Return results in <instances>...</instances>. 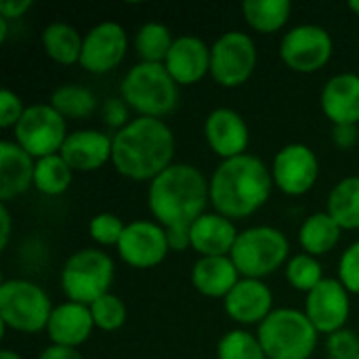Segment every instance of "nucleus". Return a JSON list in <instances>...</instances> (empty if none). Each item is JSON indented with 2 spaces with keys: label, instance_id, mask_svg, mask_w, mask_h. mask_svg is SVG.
Returning a JSON list of instances; mask_svg holds the SVG:
<instances>
[{
  "label": "nucleus",
  "instance_id": "1",
  "mask_svg": "<svg viewBox=\"0 0 359 359\" xmlns=\"http://www.w3.org/2000/svg\"><path fill=\"white\" fill-rule=\"evenodd\" d=\"M210 206L208 177L194 164L175 162L147 187L151 219L166 229L170 252L189 248V227Z\"/></svg>",
  "mask_w": 359,
  "mask_h": 359
},
{
  "label": "nucleus",
  "instance_id": "2",
  "mask_svg": "<svg viewBox=\"0 0 359 359\" xmlns=\"http://www.w3.org/2000/svg\"><path fill=\"white\" fill-rule=\"evenodd\" d=\"M177 141L166 120L133 118L122 130L114 133L111 166L124 179L151 183L175 164Z\"/></svg>",
  "mask_w": 359,
  "mask_h": 359
},
{
  "label": "nucleus",
  "instance_id": "3",
  "mask_svg": "<svg viewBox=\"0 0 359 359\" xmlns=\"http://www.w3.org/2000/svg\"><path fill=\"white\" fill-rule=\"evenodd\" d=\"M208 183L210 208L231 221H244L257 215L276 189L271 168L255 154L219 162Z\"/></svg>",
  "mask_w": 359,
  "mask_h": 359
},
{
  "label": "nucleus",
  "instance_id": "4",
  "mask_svg": "<svg viewBox=\"0 0 359 359\" xmlns=\"http://www.w3.org/2000/svg\"><path fill=\"white\" fill-rule=\"evenodd\" d=\"M179 84L164 63H135L120 82V97L141 118L164 120L179 105Z\"/></svg>",
  "mask_w": 359,
  "mask_h": 359
},
{
  "label": "nucleus",
  "instance_id": "5",
  "mask_svg": "<svg viewBox=\"0 0 359 359\" xmlns=\"http://www.w3.org/2000/svg\"><path fill=\"white\" fill-rule=\"evenodd\" d=\"M257 337L267 359H311L320 343L316 326L303 309L294 307L273 309L257 328Z\"/></svg>",
  "mask_w": 359,
  "mask_h": 359
},
{
  "label": "nucleus",
  "instance_id": "6",
  "mask_svg": "<svg viewBox=\"0 0 359 359\" xmlns=\"http://www.w3.org/2000/svg\"><path fill=\"white\" fill-rule=\"evenodd\" d=\"M229 257L242 278L265 280L284 269L292 255L290 242L282 229L273 225H252L240 231Z\"/></svg>",
  "mask_w": 359,
  "mask_h": 359
},
{
  "label": "nucleus",
  "instance_id": "7",
  "mask_svg": "<svg viewBox=\"0 0 359 359\" xmlns=\"http://www.w3.org/2000/svg\"><path fill=\"white\" fill-rule=\"evenodd\" d=\"M116 263L103 248H80L72 252L59 273V284L65 301L93 305L97 299L111 292Z\"/></svg>",
  "mask_w": 359,
  "mask_h": 359
},
{
  "label": "nucleus",
  "instance_id": "8",
  "mask_svg": "<svg viewBox=\"0 0 359 359\" xmlns=\"http://www.w3.org/2000/svg\"><path fill=\"white\" fill-rule=\"evenodd\" d=\"M53 309L46 290L32 280L8 278L0 286V324L4 332H46Z\"/></svg>",
  "mask_w": 359,
  "mask_h": 359
},
{
  "label": "nucleus",
  "instance_id": "9",
  "mask_svg": "<svg viewBox=\"0 0 359 359\" xmlns=\"http://www.w3.org/2000/svg\"><path fill=\"white\" fill-rule=\"evenodd\" d=\"M259 61L257 42L242 29H229L210 44V78L223 88L246 84Z\"/></svg>",
  "mask_w": 359,
  "mask_h": 359
},
{
  "label": "nucleus",
  "instance_id": "10",
  "mask_svg": "<svg viewBox=\"0 0 359 359\" xmlns=\"http://www.w3.org/2000/svg\"><path fill=\"white\" fill-rule=\"evenodd\" d=\"M67 135V120L50 103L27 105L23 118L13 128V141L34 160L59 154Z\"/></svg>",
  "mask_w": 359,
  "mask_h": 359
},
{
  "label": "nucleus",
  "instance_id": "11",
  "mask_svg": "<svg viewBox=\"0 0 359 359\" xmlns=\"http://www.w3.org/2000/svg\"><path fill=\"white\" fill-rule=\"evenodd\" d=\"M334 53L330 32L318 23H301L290 27L278 46L282 63L294 74H316L324 69Z\"/></svg>",
  "mask_w": 359,
  "mask_h": 359
},
{
  "label": "nucleus",
  "instance_id": "12",
  "mask_svg": "<svg viewBox=\"0 0 359 359\" xmlns=\"http://www.w3.org/2000/svg\"><path fill=\"white\" fill-rule=\"evenodd\" d=\"M271 179L278 191L290 198L309 194L320 179V158L305 143L284 145L271 162Z\"/></svg>",
  "mask_w": 359,
  "mask_h": 359
},
{
  "label": "nucleus",
  "instance_id": "13",
  "mask_svg": "<svg viewBox=\"0 0 359 359\" xmlns=\"http://www.w3.org/2000/svg\"><path fill=\"white\" fill-rule=\"evenodd\" d=\"M118 257L133 269H154L164 263L170 252L166 229L154 219H135L126 223V229L116 246Z\"/></svg>",
  "mask_w": 359,
  "mask_h": 359
},
{
  "label": "nucleus",
  "instance_id": "14",
  "mask_svg": "<svg viewBox=\"0 0 359 359\" xmlns=\"http://www.w3.org/2000/svg\"><path fill=\"white\" fill-rule=\"evenodd\" d=\"M128 32L118 21H101L84 34L80 67L88 74L114 72L128 53Z\"/></svg>",
  "mask_w": 359,
  "mask_h": 359
},
{
  "label": "nucleus",
  "instance_id": "15",
  "mask_svg": "<svg viewBox=\"0 0 359 359\" xmlns=\"http://www.w3.org/2000/svg\"><path fill=\"white\" fill-rule=\"evenodd\" d=\"M305 316L324 337L343 328L351 318V294L339 278H324L309 294H305Z\"/></svg>",
  "mask_w": 359,
  "mask_h": 359
},
{
  "label": "nucleus",
  "instance_id": "16",
  "mask_svg": "<svg viewBox=\"0 0 359 359\" xmlns=\"http://www.w3.org/2000/svg\"><path fill=\"white\" fill-rule=\"evenodd\" d=\"M204 139L210 151L223 162L248 154L250 128L240 111L231 107H217L204 120Z\"/></svg>",
  "mask_w": 359,
  "mask_h": 359
},
{
  "label": "nucleus",
  "instance_id": "17",
  "mask_svg": "<svg viewBox=\"0 0 359 359\" xmlns=\"http://www.w3.org/2000/svg\"><path fill=\"white\" fill-rule=\"evenodd\" d=\"M223 309L231 322H236L242 328L261 326L273 307V292L265 284V280H250L242 278L233 290L223 299Z\"/></svg>",
  "mask_w": 359,
  "mask_h": 359
},
{
  "label": "nucleus",
  "instance_id": "18",
  "mask_svg": "<svg viewBox=\"0 0 359 359\" xmlns=\"http://www.w3.org/2000/svg\"><path fill=\"white\" fill-rule=\"evenodd\" d=\"M164 67L179 86H194L210 76V44L194 34L177 36Z\"/></svg>",
  "mask_w": 359,
  "mask_h": 359
},
{
  "label": "nucleus",
  "instance_id": "19",
  "mask_svg": "<svg viewBox=\"0 0 359 359\" xmlns=\"http://www.w3.org/2000/svg\"><path fill=\"white\" fill-rule=\"evenodd\" d=\"M59 154L74 172H95L111 162L114 135L99 128H78L67 135Z\"/></svg>",
  "mask_w": 359,
  "mask_h": 359
},
{
  "label": "nucleus",
  "instance_id": "20",
  "mask_svg": "<svg viewBox=\"0 0 359 359\" xmlns=\"http://www.w3.org/2000/svg\"><path fill=\"white\" fill-rule=\"evenodd\" d=\"M238 236L236 221L208 210L189 227V248L198 257H229Z\"/></svg>",
  "mask_w": 359,
  "mask_h": 359
},
{
  "label": "nucleus",
  "instance_id": "21",
  "mask_svg": "<svg viewBox=\"0 0 359 359\" xmlns=\"http://www.w3.org/2000/svg\"><path fill=\"white\" fill-rule=\"evenodd\" d=\"M93 330L97 328H95L88 305L65 301V303L55 305L48 326H46V337L50 345L78 349L90 339Z\"/></svg>",
  "mask_w": 359,
  "mask_h": 359
},
{
  "label": "nucleus",
  "instance_id": "22",
  "mask_svg": "<svg viewBox=\"0 0 359 359\" xmlns=\"http://www.w3.org/2000/svg\"><path fill=\"white\" fill-rule=\"evenodd\" d=\"M324 116L334 124L359 126V74L341 72L326 80L320 93Z\"/></svg>",
  "mask_w": 359,
  "mask_h": 359
},
{
  "label": "nucleus",
  "instance_id": "23",
  "mask_svg": "<svg viewBox=\"0 0 359 359\" xmlns=\"http://www.w3.org/2000/svg\"><path fill=\"white\" fill-rule=\"evenodd\" d=\"M36 160L15 141L0 143V202L8 204L34 187Z\"/></svg>",
  "mask_w": 359,
  "mask_h": 359
},
{
  "label": "nucleus",
  "instance_id": "24",
  "mask_svg": "<svg viewBox=\"0 0 359 359\" xmlns=\"http://www.w3.org/2000/svg\"><path fill=\"white\" fill-rule=\"evenodd\" d=\"M240 280L231 257H198L191 267V286L206 299H225Z\"/></svg>",
  "mask_w": 359,
  "mask_h": 359
},
{
  "label": "nucleus",
  "instance_id": "25",
  "mask_svg": "<svg viewBox=\"0 0 359 359\" xmlns=\"http://www.w3.org/2000/svg\"><path fill=\"white\" fill-rule=\"evenodd\" d=\"M44 55L59 65H80L84 36L67 21H53L40 36Z\"/></svg>",
  "mask_w": 359,
  "mask_h": 359
},
{
  "label": "nucleus",
  "instance_id": "26",
  "mask_svg": "<svg viewBox=\"0 0 359 359\" xmlns=\"http://www.w3.org/2000/svg\"><path fill=\"white\" fill-rule=\"evenodd\" d=\"M341 236H343V229L326 210L311 212L309 217H305V221L299 227V244L303 252L318 257V259L330 255L341 242Z\"/></svg>",
  "mask_w": 359,
  "mask_h": 359
},
{
  "label": "nucleus",
  "instance_id": "27",
  "mask_svg": "<svg viewBox=\"0 0 359 359\" xmlns=\"http://www.w3.org/2000/svg\"><path fill=\"white\" fill-rule=\"evenodd\" d=\"M326 212L343 231H359V175L341 179L330 189Z\"/></svg>",
  "mask_w": 359,
  "mask_h": 359
},
{
  "label": "nucleus",
  "instance_id": "28",
  "mask_svg": "<svg viewBox=\"0 0 359 359\" xmlns=\"http://www.w3.org/2000/svg\"><path fill=\"white\" fill-rule=\"evenodd\" d=\"M246 25L259 34H276L286 27L292 15L290 0H246L242 4Z\"/></svg>",
  "mask_w": 359,
  "mask_h": 359
},
{
  "label": "nucleus",
  "instance_id": "29",
  "mask_svg": "<svg viewBox=\"0 0 359 359\" xmlns=\"http://www.w3.org/2000/svg\"><path fill=\"white\" fill-rule=\"evenodd\" d=\"M48 103L65 118V120H84L90 118L97 107L99 99L95 93L82 84H61L50 93Z\"/></svg>",
  "mask_w": 359,
  "mask_h": 359
},
{
  "label": "nucleus",
  "instance_id": "30",
  "mask_svg": "<svg viewBox=\"0 0 359 359\" xmlns=\"http://www.w3.org/2000/svg\"><path fill=\"white\" fill-rule=\"evenodd\" d=\"M172 42L175 36L170 27L160 21H145L143 25H139L133 40L135 53L143 63H164Z\"/></svg>",
  "mask_w": 359,
  "mask_h": 359
},
{
  "label": "nucleus",
  "instance_id": "31",
  "mask_svg": "<svg viewBox=\"0 0 359 359\" xmlns=\"http://www.w3.org/2000/svg\"><path fill=\"white\" fill-rule=\"evenodd\" d=\"M74 179V170L69 168V164L63 160L61 154L55 156H46L36 160V168H34V189L42 196L48 198H57L63 196Z\"/></svg>",
  "mask_w": 359,
  "mask_h": 359
},
{
  "label": "nucleus",
  "instance_id": "32",
  "mask_svg": "<svg viewBox=\"0 0 359 359\" xmlns=\"http://www.w3.org/2000/svg\"><path fill=\"white\" fill-rule=\"evenodd\" d=\"M284 273H286V282L297 292H303V294H309L326 278L322 261L318 257L307 255V252L292 255L284 267Z\"/></svg>",
  "mask_w": 359,
  "mask_h": 359
},
{
  "label": "nucleus",
  "instance_id": "33",
  "mask_svg": "<svg viewBox=\"0 0 359 359\" xmlns=\"http://www.w3.org/2000/svg\"><path fill=\"white\" fill-rule=\"evenodd\" d=\"M217 359H267L257 332L233 328L217 343Z\"/></svg>",
  "mask_w": 359,
  "mask_h": 359
},
{
  "label": "nucleus",
  "instance_id": "34",
  "mask_svg": "<svg viewBox=\"0 0 359 359\" xmlns=\"http://www.w3.org/2000/svg\"><path fill=\"white\" fill-rule=\"evenodd\" d=\"M95 328L101 332H116L126 324L128 311L126 305L120 297H116L114 292H107L105 297L97 299L93 305H88Z\"/></svg>",
  "mask_w": 359,
  "mask_h": 359
},
{
  "label": "nucleus",
  "instance_id": "35",
  "mask_svg": "<svg viewBox=\"0 0 359 359\" xmlns=\"http://www.w3.org/2000/svg\"><path fill=\"white\" fill-rule=\"evenodd\" d=\"M124 229L126 223L114 212H99L88 221V236L99 248H116Z\"/></svg>",
  "mask_w": 359,
  "mask_h": 359
},
{
  "label": "nucleus",
  "instance_id": "36",
  "mask_svg": "<svg viewBox=\"0 0 359 359\" xmlns=\"http://www.w3.org/2000/svg\"><path fill=\"white\" fill-rule=\"evenodd\" d=\"M337 273L339 282L349 290V294L359 297V240L345 248V252L339 259Z\"/></svg>",
  "mask_w": 359,
  "mask_h": 359
},
{
  "label": "nucleus",
  "instance_id": "37",
  "mask_svg": "<svg viewBox=\"0 0 359 359\" xmlns=\"http://www.w3.org/2000/svg\"><path fill=\"white\" fill-rule=\"evenodd\" d=\"M326 351H328V358L358 359L359 337L353 330L343 328V330H339V332L326 337Z\"/></svg>",
  "mask_w": 359,
  "mask_h": 359
},
{
  "label": "nucleus",
  "instance_id": "38",
  "mask_svg": "<svg viewBox=\"0 0 359 359\" xmlns=\"http://www.w3.org/2000/svg\"><path fill=\"white\" fill-rule=\"evenodd\" d=\"M25 109H27V105H23V101L17 93H13L11 88L0 90V128H4V130L15 128L19 124V120L23 118Z\"/></svg>",
  "mask_w": 359,
  "mask_h": 359
},
{
  "label": "nucleus",
  "instance_id": "39",
  "mask_svg": "<svg viewBox=\"0 0 359 359\" xmlns=\"http://www.w3.org/2000/svg\"><path fill=\"white\" fill-rule=\"evenodd\" d=\"M130 114H133V109L126 105V101L122 97H109L101 105V118L109 128H114V133L122 130L126 124L133 122Z\"/></svg>",
  "mask_w": 359,
  "mask_h": 359
},
{
  "label": "nucleus",
  "instance_id": "40",
  "mask_svg": "<svg viewBox=\"0 0 359 359\" xmlns=\"http://www.w3.org/2000/svg\"><path fill=\"white\" fill-rule=\"evenodd\" d=\"M330 139L339 149H351L359 143L358 124H334L330 130Z\"/></svg>",
  "mask_w": 359,
  "mask_h": 359
},
{
  "label": "nucleus",
  "instance_id": "41",
  "mask_svg": "<svg viewBox=\"0 0 359 359\" xmlns=\"http://www.w3.org/2000/svg\"><path fill=\"white\" fill-rule=\"evenodd\" d=\"M32 6H34L32 0H2L0 2V17L11 23V21L23 19Z\"/></svg>",
  "mask_w": 359,
  "mask_h": 359
},
{
  "label": "nucleus",
  "instance_id": "42",
  "mask_svg": "<svg viewBox=\"0 0 359 359\" xmlns=\"http://www.w3.org/2000/svg\"><path fill=\"white\" fill-rule=\"evenodd\" d=\"M11 233H13V217H11L8 204H2L0 202V248L2 250L8 248Z\"/></svg>",
  "mask_w": 359,
  "mask_h": 359
},
{
  "label": "nucleus",
  "instance_id": "43",
  "mask_svg": "<svg viewBox=\"0 0 359 359\" xmlns=\"http://www.w3.org/2000/svg\"><path fill=\"white\" fill-rule=\"evenodd\" d=\"M38 359H84L78 349H67V347H57V345H48L46 349L40 351Z\"/></svg>",
  "mask_w": 359,
  "mask_h": 359
},
{
  "label": "nucleus",
  "instance_id": "44",
  "mask_svg": "<svg viewBox=\"0 0 359 359\" xmlns=\"http://www.w3.org/2000/svg\"><path fill=\"white\" fill-rule=\"evenodd\" d=\"M6 36H8V21L0 17V42H4Z\"/></svg>",
  "mask_w": 359,
  "mask_h": 359
},
{
  "label": "nucleus",
  "instance_id": "45",
  "mask_svg": "<svg viewBox=\"0 0 359 359\" xmlns=\"http://www.w3.org/2000/svg\"><path fill=\"white\" fill-rule=\"evenodd\" d=\"M0 359H23L17 351H13V349H2L0 351Z\"/></svg>",
  "mask_w": 359,
  "mask_h": 359
},
{
  "label": "nucleus",
  "instance_id": "46",
  "mask_svg": "<svg viewBox=\"0 0 359 359\" xmlns=\"http://www.w3.org/2000/svg\"><path fill=\"white\" fill-rule=\"evenodd\" d=\"M347 8H349V11H351L353 15H358V17H359V0H351V2L347 4Z\"/></svg>",
  "mask_w": 359,
  "mask_h": 359
},
{
  "label": "nucleus",
  "instance_id": "47",
  "mask_svg": "<svg viewBox=\"0 0 359 359\" xmlns=\"http://www.w3.org/2000/svg\"><path fill=\"white\" fill-rule=\"evenodd\" d=\"M326 359H334V358H326Z\"/></svg>",
  "mask_w": 359,
  "mask_h": 359
},
{
  "label": "nucleus",
  "instance_id": "48",
  "mask_svg": "<svg viewBox=\"0 0 359 359\" xmlns=\"http://www.w3.org/2000/svg\"><path fill=\"white\" fill-rule=\"evenodd\" d=\"M358 359H359V358H358Z\"/></svg>",
  "mask_w": 359,
  "mask_h": 359
}]
</instances>
